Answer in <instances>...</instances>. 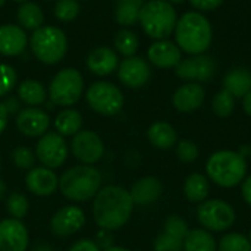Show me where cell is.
Returning a JSON list of instances; mask_svg holds the SVG:
<instances>
[{"mask_svg": "<svg viewBox=\"0 0 251 251\" xmlns=\"http://www.w3.org/2000/svg\"><path fill=\"white\" fill-rule=\"evenodd\" d=\"M69 251H100V247L91 240H79L69 249Z\"/></svg>", "mask_w": 251, "mask_h": 251, "instance_id": "cell-42", "label": "cell"}, {"mask_svg": "<svg viewBox=\"0 0 251 251\" xmlns=\"http://www.w3.org/2000/svg\"><path fill=\"white\" fill-rule=\"evenodd\" d=\"M50 125L49 115L38 107H25L16 116V128L25 137H43Z\"/></svg>", "mask_w": 251, "mask_h": 251, "instance_id": "cell-16", "label": "cell"}, {"mask_svg": "<svg viewBox=\"0 0 251 251\" xmlns=\"http://www.w3.org/2000/svg\"><path fill=\"white\" fill-rule=\"evenodd\" d=\"M15 1H18V3H26L28 0H15Z\"/></svg>", "mask_w": 251, "mask_h": 251, "instance_id": "cell-51", "label": "cell"}, {"mask_svg": "<svg viewBox=\"0 0 251 251\" xmlns=\"http://www.w3.org/2000/svg\"><path fill=\"white\" fill-rule=\"evenodd\" d=\"M32 251H53V249L50 246H47V244H40V246L34 247Z\"/></svg>", "mask_w": 251, "mask_h": 251, "instance_id": "cell-48", "label": "cell"}, {"mask_svg": "<svg viewBox=\"0 0 251 251\" xmlns=\"http://www.w3.org/2000/svg\"><path fill=\"white\" fill-rule=\"evenodd\" d=\"M7 118H9V112L6 109V106L3 103H0V135L7 125Z\"/></svg>", "mask_w": 251, "mask_h": 251, "instance_id": "cell-44", "label": "cell"}, {"mask_svg": "<svg viewBox=\"0 0 251 251\" xmlns=\"http://www.w3.org/2000/svg\"><path fill=\"white\" fill-rule=\"evenodd\" d=\"M25 184L32 194L38 197H47L56 193V190L59 188V178L51 169L46 166H38L28 171Z\"/></svg>", "mask_w": 251, "mask_h": 251, "instance_id": "cell-19", "label": "cell"}, {"mask_svg": "<svg viewBox=\"0 0 251 251\" xmlns=\"http://www.w3.org/2000/svg\"><path fill=\"white\" fill-rule=\"evenodd\" d=\"M249 238H250V243H251V229H250V234H249Z\"/></svg>", "mask_w": 251, "mask_h": 251, "instance_id": "cell-54", "label": "cell"}, {"mask_svg": "<svg viewBox=\"0 0 251 251\" xmlns=\"http://www.w3.org/2000/svg\"><path fill=\"white\" fill-rule=\"evenodd\" d=\"M243 109H244L246 115L251 118V91H249V93L243 97Z\"/></svg>", "mask_w": 251, "mask_h": 251, "instance_id": "cell-46", "label": "cell"}, {"mask_svg": "<svg viewBox=\"0 0 251 251\" xmlns=\"http://www.w3.org/2000/svg\"><path fill=\"white\" fill-rule=\"evenodd\" d=\"M6 209L9 212V215L13 218V219H22L26 212H28V200L24 194L21 193H12L9 197H7V201H6Z\"/></svg>", "mask_w": 251, "mask_h": 251, "instance_id": "cell-37", "label": "cell"}, {"mask_svg": "<svg viewBox=\"0 0 251 251\" xmlns=\"http://www.w3.org/2000/svg\"><path fill=\"white\" fill-rule=\"evenodd\" d=\"M147 57L150 63L160 69H171L175 68L182 60V51L176 46V43L165 38L156 40L147 50Z\"/></svg>", "mask_w": 251, "mask_h": 251, "instance_id": "cell-17", "label": "cell"}, {"mask_svg": "<svg viewBox=\"0 0 251 251\" xmlns=\"http://www.w3.org/2000/svg\"><path fill=\"white\" fill-rule=\"evenodd\" d=\"M204 99L206 91L201 84L187 82L176 88L172 96V104L181 113H191L203 106Z\"/></svg>", "mask_w": 251, "mask_h": 251, "instance_id": "cell-18", "label": "cell"}, {"mask_svg": "<svg viewBox=\"0 0 251 251\" xmlns=\"http://www.w3.org/2000/svg\"><path fill=\"white\" fill-rule=\"evenodd\" d=\"M101 185L100 172L90 165L74 166L59 178L60 193L72 201H87L93 199Z\"/></svg>", "mask_w": 251, "mask_h": 251, "instance_id": "cell-4", "label": "cell"}, {"mask_svg": "<svg viewBox=\"0 0 251 251\" xmlns=\"http://www.w3.org/2000/svg\"><path fill=\"white\" fill-rule=\"evenodd\" d=\"M249 163L246 156L235 150H218L206 160V176L221 188H234L241 185L247 176Z\"/></svg>", "mask_w": 251, "mask_h": 251, "instance_id": "cell-3", "label": "cell"}, {"mask_svg": "<svg viewBox=\"0 0 251 251\" xmlns=\"http://www.w3.org/2000/svg\"><path fill=\"white\" fill-rule=\"evenodd\" d=\"M191 6L200 12H210V10H215L218 9L224 0H190Z\"/></svg>", "mask_w": 251, "mask_h": 251, "instance_id": "cell-41", "label": "cell"}, {"mask_svg": "<svg viewBox=\"0 0 251 251\" xmlns=\"http://www.w3.org/2000/svg\"><path fill=\"white\" fill-rule=\"evenodd\" d=\"M175 153L182 163H193L200 157V149L191 140H179L175 146Z\"/></svg>", "mask_w": 251, "mask_h": 251, "instance_id": "cell-35", "label": "cell"}, {"mask_svg": "<svg viewBox=\"0 0 251 251\" xmlns=\"http://www.w3.org/2000/svg\"><path fill=\"white\" fill-rule=\"evenodd\" d=\"M197 221L206 231L215 234L226 232L237 221L234 206L222 199H207L197 204Z\"/></svg>", "mask_w": 251, "mask_h": 251, "instance_id": "cell-7", "label": "cell"}, {"mask_svg": "<svg viewBox=\"0 0 251 251\" xmlns=\"http://www.w3.org/2000/svg\"><path fill=\"white\" fill-rule=\"evenodd\" d=\"M184 196L185 199L193 203V204H200L204 200L209 199L210 194V181L204 174L200 172H193L190 174L185 181H184V187H182Z\"/></svg>", "mask_w": 251, "mask_h": 251, "instance_id": "cell-24", "label": "cell"}, {"mask_svg": "<svg viewBox=\"0 0 251 251\" xmlns=\"http://www.w3.org/2000/svg\"><path fill=\"white\" fill-rule=\"evenodd\" d=\"M18 75L15 69L7 63H0V97L6 96L16 85Z\"/></svg>", "mask_w": 251, "mask_h": 251, "instance_id": "cell-39", "label": "cell"}, {"mask_svg": "<svg viewBox=\"0 0 251 251\" xmlns=\"http://www.w3.org/2000/svg\"><path fill=\"white\" fill-rule=\"evenodd\" d=\"M84 224L85 215L82 209L76 206H65L53 215L50 221V229L56 237H69L78 232Z\"/></svg>", "mask_w": 251, "mask_h": 251, "instance_id": "cell-14", "label": "cell"}, {"mask_svg": "<svg viewBox=\"0 0 251 251\" xmlns=\"http://www.w3.org/2000/svg\"><path fill=\"white\" fill-rule=\"evenodd\" d=\"M4 1H6V0H0V7H1V6L4 4Z\"/></svg>", "mask_w": 251, "mask_h": 251, "instance_id": "cell-52", "label": "cell"}, {"mask_svg": "<svg viewBox=\"0 0 251 251\" xmlns=\"http://www.w3.org/2000/svg\"><path fill=\"white\" fill-rule=\"evenodd\" d=\"M218 251H251L250 238L240 232H228L218 241Z\"/></svg>", "mask_w": 251, "mask_h": 251, "instance_id": "cell-32", "label": "cell"}, {"mask_svg": "<svg viewBox=\"0 0 251 251\" xmlns=\"http://www.w3.org/2000/svg\"><path fill=\"white\" fill-rule=\"evenodd\" d=\"M175 43L187 54H203L212 44L213 29L201 12H187L175 25Z\"/></svg>", "mask_w": 251, "mask_h": 251, "instance_id": "cell-2", "label": "cell"}, {"mask_svg": "<svg viewBox=\"0 0 251 251\" xmlns=\"http://www.w3.org/2000/svg\"><path fill=\"white\" fill-rule=\"evenodd\" d=\"M224 90L231 93L235 99H243L251 91V72L244 68L229 71L224 78Z\"/></svg>", "mask_w": 251, "mask_h": 251, "instance_id": "cell-25", "label": "cell"}, {"mask_svg": "<svg viewBox=\"0 0 251 251\" xmlns=\"http://www.w3.org/2000/svg\"><path fill=\"white\" fill-rule=\"evenodd\" d=\"M18 99L29 107H37L46 101L47 91L41 82L35 79H25L18 87Z\"/></svg>", "mask_w": 251, "mask_h": 251, "instance_id": "cell-27", "label": "cell"}, {"mask_svg": "<svg viewBox=\"0 0 251 251\" xmlns=\"http://www.w3.org/2000/svg\"><path fill=\"white\" fill-rule=\"evenodd\" d=\"M134 206L128 190L119 185H107L94 196L93 216L103 231H116L129 221Z\"/></svg>", "mask_w": 251, "mask_h": 251, "instance_id": "cell-1", "label": "cell"}, {"mask_svg": "<svg viewBox=\"0 0 251 251\" xmlns=\"http://www.w3.org/2000/svg\"><path fill=\"white\" fill-rule=\"evenodd\" d=\"M71 149L74 156L82 162L84 165H91L99 162L104 154V144L103 140L94 131H84L81 129L78 134L74 135Z\"/></svg>", "mask_w": 251, "mask_h": 251, "instance_id": "cell-12", "label": "cell"}, {"mask_svg": "<svg viewBox=\"0 0 251 251\" xmlns=\"http://www.w3.org/2000/svg\"><path fill=\"white\" fill-rule=\"evenodd\" d=\"M6 193H7V187L6 184L0 179V200H3L6 197Z\"/></svg>", "mask_w": 251, "mask_h": 251, "instance_id": "cell-47", "label": "cell"}, {"mask_svg": "<svg viewBox=\"0 0 251 251\" xmlns=\"http://www.w3.org/2000/svg\"><path fill=\"white\" fill-rule=\"evenodd\" d=\"M212 110L219 118H228L235 110V97L226 90H221L212 100Z\"/></svg>", "mask_w": 251, "mask_h": 251, "instance_id": "cell-33", "label": "cell"}, {"mask_svg": "<svg viewBox=\"0 0 251 251\" xmlns=\"http://www.w3.org/2000/svg\"><path fill=\"white\" fill-rule=\"evenodd\" d=\"M241 197L244 203L251 207V175H247L241 182Z\"/></svg>", "mask_w": 251, "mask_h": 251, "instance_id": "cell-43", "label": "cell"}, {"mask_svg": "<svg viewBox=\"0 0 251 251\" xmlns=\"http://www.w3.org/2000/svg\"><path fill=\"white\" fill-rule=\"evenodd\" d=\"M216 71L215 60L204 54H196L182 59L175 66V74L178 78L191 82H207L213 78Z\"/></svg>", "mask_w": 251, "mask_h": 251, "instance_id": "cell-11", "label": "cell"}, {"mask_svg": "<svg viewBox=\"0 0 251 251\" xmlns=\"http://www.w3.org/2000/svg\"><path fill=\"white\" fill-rule=\"evenodd\" d=\"M176 21L175 7L166 0H149L144 3L138 19L143 31L154 40L168 38L175 31Z\"/></svg>", "mask_w": 251, "mask_h": 251, "instance_id": "cell-5", "label": "cell"}, {"mask_svg": "<svg viewBox=\"0 0 251 251\" xmlns=\"http://www.w3.org/2000/svg\"><path fill=\"white\" fill-rule=\"evenodd\" d=\"M87 101L90 107L103 115V116H115L124 107V94L122 91L112 82L99 81L94 82L87 91Z\"/></svg>", "mask_w": 251, "mask_h": 251, "instance_id": "cell-9", "label": "cell"}, {"mask_svg": "<svg viewBox=\"0 0 251 251\" xmlns=\"http://www.w3.org/2000/svg\"><path fill=\"white\" fill-rule=\"evenodd\" d=\"M16 16H18V22L21 28L29 29V31L38 29L40 26H43V22H44V13L41 7L32 1L22 3L21 7L18 9Z\"/></svg>", "mask_w": 251, "mask_h": 251, "instance_id": "cell-30", "label": "cell"}, {"mask_svg": "<svg viewBox=\"0 0 251 251\" xmlns=\"http://www.w3.org/2000/svg\"><path fill=\"white\" fill-rule=\"evenodd\" d=\"M79 13L78 0H57L54 6V16L62 22L74 21Z\"/></svg>", "mask_w": 251, "mask_h": 251, "instance_id": "cell-36", "label": "cell"}, {"mask_svg": "<svg viewBox=\"0 0 251 251\" xmlns=\"http://www.w3.org/2000/svg\"><path fill=\"white\" fill-rule=\"evenodd\" d=\"M29 47L34 56L46 63H59L68 51V38L65 32L57 26H40L29 38Z\"/></svg>", "mask_w": 251, "mask_h": 251, "instance_id": "cell-6", "label": "cell"}, {"mask_svg": "<svg viewBox=\"0 0 251 251\" xmlns=\"http://www.w3.org/2000/svg\"><path fill=\"white\" fill-rule=\"evenodd\" d=\"M147 138L150 144L159 150H171L178 143V134L175 128L165 121L151 124L147 129Z\"/></svg>", "mask_w": 251, "mask_h": 251, "instance_id": "cell-23", "label": "cell"}, {"mask_svg": "<svg viewBox=\"0 0 251 251\" xmlns=\"http://www.w3.org/2000/svg\"><path fill=\"white\" fill-rule=\"evenodd\" d=\"M54 128L62 137H74L82 128V116L75 109H65L54 118Z\"/></svg>", "mask_w": 251, "mask_h": 251, "instance_id": "cell-28", "label": "cell"}, {"mask_svg": "<svg viewBox=\"0 0 251 251\" xmlns=\"http://www.w3.org/2000/svg\"><path fill=\"white\" fill-rule=\"evenodd\" d=\"M12 159H13V163L19 168V169H24V171H31L32 168H35V153L28 149V147H16L13 151H12Z\"/></svg>", "mask_w": 251, "mask_h": 251, "instance_id": "cell-38", "label": "cell"}, {"mask_svg": "<svg viewBox=\"0 0 251 251\" xmlns=\"http://www.w3.org/2000/svg\"><path fill=\"white\" fill-rule=\"evenodd\" d=\"M249 157H250V160H251V146H250V150H249Z\"/></svg>", "mask_w": 251, "mask_h": 251, "instance_id": "cell-53", "label": "cell"}, {"mask_svg": "<svg viewBox=\"0 0 251 251\" xmlns=\"http://www.w3.org/2000/svg\"><path fill=\"white\" fill-rule=\"evenodd\" d=\"M188 231H190V226H188L187 221L182 219L178 215L168 216L165 224H163V232H166V234H169V235H172L175 238H179L182 241L187 237Z\"/></svg>", "mask_w": 251, "mask_h": 251, "instance_id": "cell-34", "label": "cell"}, {"mask_svg": "<svg viewBox=\"0 0 251 251\" xmlns=\"http://www.w3.org/2000/svg\"><path fill=\"white\" fill-rule=\"evenodd\" d=\"M151 75L150 65L137 56L124 59L118 66L119 81L128 88H141L144 87Z\"/></svg>", "mask_w": 251, "mask_h": 251, "instance_id": "cell-13", "label": "cell"}, {"mask_svg": "<svg viewBox=\"0 0 251 251\" xmlns=\"http://www.w3.org/2000/svg\"><path fill=\"white\" fill-rule=\"evenodd\" d=\"M104 251H129L125 247H118V246H113V247H107Z\"/></svg>", "mask_w": 251, "mask_h": 251, "instance_id": "cell-49", "label": "cell"}, {"mask_svg": "<svg viewBox=\"0 0 251 251\" xmlns=\"http://www.w3.org/2000/svg\"><path fill=\"white\" fill-rule=\"evenodd\" d=\"M68 153L69 150L66 141L57 132H46L38 140L35 147L37 160L49 169L62 166L68 157Z\"/></svg>", "mask_w": 251, "mask_h": 251, "instance_id": "cell-10", "label": "cell"}, {"mask_svg": "<svg viewBox=\"0 0 251 251\" xmlns=\"http://www.w3.org/2000/svg\"><path fill=\"white\" fill-rule=\"evenodd\" d=\"M115 49L119 54L125 56V57H132L135 56L140 41L138 37L135 35V32L129 31V29H122L116 34L115 37Z\"/></svg>", "mask_w": 251, "mask_h": 251, "instance_id": "cell-31", "label": "cell"}, {"mask_svg": "<svg viewBox=\"0 0 251 251\" xmlns=\"http://www.w3.org/2000/svg\"><path fill=\"white\" fill-rule=\"evenodd\" d=\"M49 1H53V0H49Z\"/></svg>", "mask_w": 251, "mask_h": 251, "instance_id": "cell-55", "label": "cell"}, {"mask_svg": "<svg viewBox=\"0 0 251 251\" xmlns=\"http://www.w3.org/2000/svg\"><path fill=\"white\" fill-rule=\"evenodd\" d=\"M118 54L110 47H97L90 51L87 57V68L97 76L110 75L118 69Z\"/></svg>", "mask_w": 251, "mask_h": 251, "instance_id": "cell-22", "label": "cell"}, {"mask_svg": "<svg viewBox=\"0 0 251 251\" xmlns=\"http://www.w3.org/2000/svg\"><path fill=\"white\" fill-rule=\"evenodd\" d=\"M29 235L26 226L19 219H4L0 222V251H26Z\"/></svg>", "mask_w": 251, "mask_h": 251, "instance_id": "cell-15", "label": "cell"}, {"mask_svg": "<svg viewBox=\"0 0 251 251\" xmlns=\"http://www.w3.org/2000/svg\"><path fill=\"white\" fill-rule=\"evenodd\" d=\"M184 241L179 238H175L166 232H162L154 240V251H182Z\"/></svg>", "mask_w": 251, "mask_h": 251, "instance_id": "cell-40", "label": "cell"}, {"mask_svg": "<svg viewBox=\"0 0 251 251\" xmlns=\"http://www.w3.org/2000/svg\"><path fill=\"white\" fill-rule=\"evenodd\" d=\"M166 1H169L171 4H176V3H182L184 0H166Z\"/></svg>", "mask_w": 251, "mask_h": 251, "instance_id": "cell-50", "label": "cell"}, {"mask_svg": "<svg viewBox=\"0 0 251 251\" xmlns=\"http://www.w3.org/2000/svg\"><path fill=\"white\" fill-rule=\"evenodd\" d=\"M182 251H218V241L215 235L204 228L190 229L184 238Z\"/></svg>", "mask_w": 251, "mask_h": 251, "instance_id": "cell-26", "label": "cell"}, {"mask_svg": "<svg viewBox=\"0 0 251 251\" xmlns=\"http://www.w3.org/2000/svg\"><path fill=\"white\" fill-rule=\"evenodd\" d=\"M129 194L134 204L149 206L162 197L163 185L156 176H143L132 185Z\"/></svg>", "mask_w": 251, "mask_h": 251, "instance_id": "cell-20", "label": "cell"}, {"mask_svg": "<svg viewBox=\"0 0 251 251\" xmlns=\"http://www.w3.org/2000/svg\"><path fill=\"white\" fill-rule=\"evenodd\" d=\"M84 91V79L82 75L74 69L66 68L59 71L50 82L49 87V97L51 103L57 106H72L78 103Z\"/></svg>", "mask_w": 251, "mask_h": 251, "instance_id": "cell-8", "label": "cell"}, {"mask_svg": "<svg viewBox=\"0 0 251 251\" xmlns=\"http://www.w3.org/2000/svg\"><path fill=\"white\" fill-rule=\"evenodd\" d=\"M3 104L6 106L9 115H10V113H16V112L19 110V103H18V100H16L15 97H9Z\"/></svg>", "mask_w": 251, "mask_h": 251, "instance_id": "cell-45", "label": "cell"}, {"mask_svg": "<svg viewBox=\"0 0 251 251\" xmlns=\"http://www.w3.org/2000/svg\"><path fill=\"white\" fill-rule=\"evenodd\" d=\"M143 0H118L115 19L122 26H132L140 19V12L143 7Z\"/></svg>", "mask_w": 251, "mask_h": 251, "instance_id": "cell-29", "label": "cell"}, {"mask_svg": "<svg viewBox=\"0 0 251 251\" xmlns=\"http://www.w3.org/2000/svg\"><path fill=\"white\" fill-rule=\"evenodd\" d=\"M28 38L24 28L19 25H1L0 26V54L3 56H19L26 47Z\"/></svg>", "mask_w": 251, "mask_h": 251, "instance_id": "cell-21", "label": "cell"}]
</instances>
